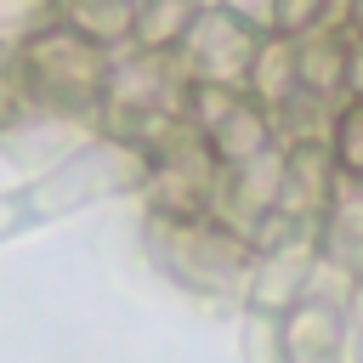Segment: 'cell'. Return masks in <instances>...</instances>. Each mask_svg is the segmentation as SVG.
<instances>
[{
  "label": "cell",
  "mask_w": 363,
  "mask_h": 363,
  "mask_svg": "<svg viewBox=\"0 0 363 363\" xmlns=\"http://www.w3.org/2000/svg\"><path fill=\"white\" fill-rule=\"evenodd\" d=\"M51 23H57V0H0V45L11 51H23Z\"/></svg>",
  "instance_id": "12"
},
{
  "label": "cell",
  "mask_w": 363,
  "mask_h": 363,
  "mask_svg": "<svg viewBox=\"0 0 363 363\" xmlns=\"http://www.w3.org/2000/svg\"><path fill=\"white\" fill-rule=\"evenodd\" d=\"M340 187V164H335V147L329 142H289L284 147V193H278V210L301 227H318L329 199Z\"/></svg>",
  "instance_id": "6"
},
{
  "label": "cell",
  "mask_w": 363,
  "mask_h": 363,
  "mask_svg": "<svg viewBox=\"0 0 363 363\" xmlns=\"http://www.w3.org/2000/svg\"><path fill=\"white\" fill-rule=\"evenodd\" d=\"M357 289L335 272H312V289L284 312V329H278V346H284V363H340L346 352V301Z\"/></svg>",
  "instance_id": "5"
},
{
  "label": "cell",
  "mask_w": 363,
  "mask_h": 363,
  "mask_svg": "<svg viewBox=\"0 0 363 363\" xmlns=\"http://www.w3.org/2000/svg\"><path fill=\"white\" fill-rule=\"evenodd\" d=\"M329 147H335V164L340 176L363 182V96H346L340 113H335V130H329Z\"/></svg>",
  "instance_id": "13"
},
{
  "label": "cell",
  "mask_w": 363,
  "mask_h": 363,
  "mask_svg": "<svg viewBox=\"0 0 363 363\" xmlns=\"http://www.w3.org/2000/svg\"><path fill=\"white\" fill-rule=\"evenodd\" d=\"M17 68H23L28 96L45 108H62V113H96L108 96V79H113L108 45H96L74 23H51L45 34H34L17 51Z\"/></svg>",
  "instance_id": "1"
},
{
  "label": "cell",
  "mask_w": 363,
  "mask_h": 363,
  "mask_svg": "<svg viewBox=\"0 0 363 363\" xmlns=\"http://www.w3.org/2000/svg\"><path fill=\"white\" fill-rule=\"evenodd\" d=\"M346 96H363V40H352V74H346Z\"/></svg>",
  "instance_id": "14"
},
{
  "label": "cell",
  "mask_w": 363,
  "mask_h": 363,
  "mask_svg": "<svg viewBox=\"0 0 363 363\" xmlns=\"http://www.w3.org/2000/svg\"><path fill=\"white\" fill-rule=\"evenodd\" d=\"M255 45H261V28L233 11V6H204L199 23L187 28V40L176 45V62L182 74L199 85V79H216V85H244L250 79V62H255Z\"/></svg>",
  "instance_id": "4"
},
{
  "label": "cell",
  "mask_w": 363,
  "mask_h": 363,
  "mask_svg": "<svg viewBox=\"0 0 363 363\" xmlns=\"http://www.w3.org/2000/svg\"><path fill=\"white\" fill-rule=\"evenodd\" d=\"M136 11H142V0H68L62 23L91 34L96 45H125V40H136Z\"/></svg>",
  "instance_id": "11"
},
{
  "label": "cell",
  "mask_w": 363,
  "mask_h": 363,
  "mask_svg": "<svg viewBox=\"0 0 363 363\" xmlns=\"http://www.w3.org/2000/svg\"><path fill=\"white\" fill-rule=\"evenodd\" d=\"M346 74H352V34L346 28H306L301 34V91L346 102Z\"/></svg>",
  "instance_id": "9"
},
{
  "label": "cell",
  "mask_w": 363,
  "mask_h": 363,
  "mask_svg": "<svg viewBox=\"0 0 363 363\" xmlns=\"http://www.w3.org/2000/svg\"><path fill=\"white\" fill-rule=\"evenodd\" d=\"M352 40H363V0H352Z\"/></svg>",
  "instance_id": "15"
},
{
  "label": "cell",
  "mask_w": 363,
  "mask_h": 363,
  "mask_svg": "<svg viewBox=\"0 0 363 363\" xmlns=\"http://www.w3.org/2000/svg\"><path fill=\"white\" fill-rule=\"evenodd\" d=\"M204 0H142L136 11V51H176L187 40V28L199 23Z\"/></svg>",
  "instance_id": "10"
},
{
  "label": "cell",
  "mask_w": 363,
  "mask_h": 363,
  "mask_svg": "<svg viewBox=\"0 0 363 363\" xmlns=\"http://www.w3.org/2000/svg\"><path fill=\"white\" fill-rule=\"evenodd\" d=\"M159 267L170 278H182L187 289H204V295H233V289H250V267H255V244L244 233H233L227 221L216 216H199V221H170V216H153V233H147Z\"/></svg>",
  "instance_id": "2"
},
{
  "label": "cell",
  "mask_w": 363,
  "mask_h": 363,
  "mask_svg": "<svg viewBox=\"0 0 363 363\" xmlns=\"http://www.w3.org/2000/svg\"><path fill=\"white\" fill-rule=\"evenodd\" d=\"M318 267L363 289V182L340 176L323 221H318Z\"/></svg>",
  "instance_id": "7"
},
{
  "label": "cell",
  "mask_w": 363,
  "mask_h": 363,
  "mask_svg": "<svg viewBox=\"0 0 363 363\" xmlns=\"http://www.w3.org/2000/svg\"><path fill=\"white\" fill-rule=\"evenodd\" d=\"M244 91L261 102V108H284L295 91H301V34H284V28H267L261 45H255V62H250V79Z\"/></svg>",
  "instance_id": "8"
},
{
  "label": "cell",
  "mask_w": 363,
  "mask_h": 363,
  "mask_svg": "<svg viewBox=\"0 0 363 363\" xmlns=\"http://www.w3.org/2000/svg\"><path fill=\"white\" fill-rule=\"evenodd\" d=\"M187 74L176 62V51H136L130 62H113L108 96H102V125L119 147H136L142 130H153L159 119L187 113Z\"/></svg>",
  "instance_id": "3"
}]
</instances>
